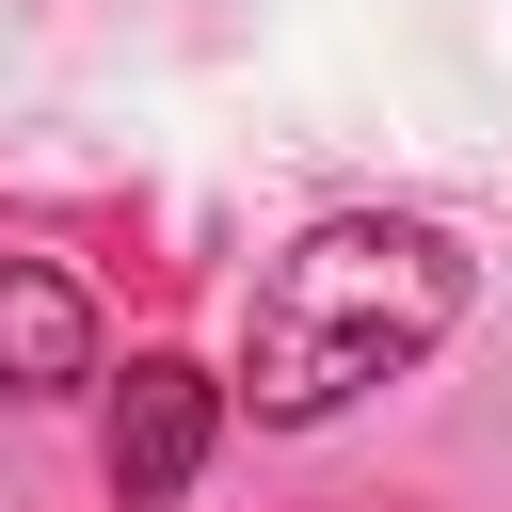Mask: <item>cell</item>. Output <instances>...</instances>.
<instances>
[{"label":"cell","instance_id":"6da1fadb","mask_svg":"<svg viewBox=\"0 0 512 512\" xmlns=\"http://www.w3.org/2000/svg\"><path fill=\"white\" fill-rule=\"evenodd\" d=\"M448 320H464V256H448V224L336 208V224H304V240L256 272V304H240V400H256L272 432H304V416L400 384Z\"/></svg>","mask_w":512,"mask_h":512},{"label":"cell","instance_id":"7a4b0ae2","mask_svg":"<svg viewBox=\"0 0 512 512\" xmlns=\"http://www.w3.org/2000/svg\"><path fill=\"white\" fill-rule=\"evenodd\" d=\"M224 400H240V384H208L192 352H128V384H112V496H128V512H160V496L208 464Z\"/></svg>","mask_w":512,"mask_h":512},{"label":"cell","instance_id":"3957f363","mask_svg":"<svg viewBox=\"0 0 512 512\" xmlns=\"http://www.w3.org/2000/svg\"><path fill=\"white\" fill-rule=\"evenodd\" d=\"M64 384H96V304L80 272L0 256V400H64Z\"/></svg>","mask_w":512,"mask_h":512}]
</instances>
